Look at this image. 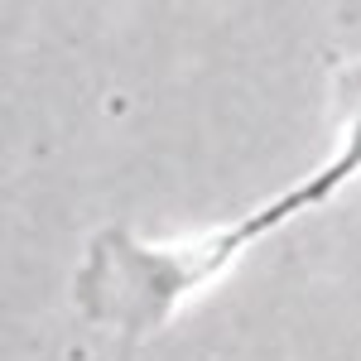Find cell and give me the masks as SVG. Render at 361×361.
<instances>
[{"label":"cell","mask_w":361,"mask_h":361,"mask_svg":"<svg viewBox=\"0 0 361 361\" xmlns=\"http://www.w3.org/2000/svg\"><path fill=\"white\" fill-rule=\"evenodd\" d=\"M246 246L250 236L241 231V222L173 246H145L130 231H102L87 246L73 294L92 323L116 328L126 347H135L140 337L164 328L169 313L207 279L222 275Z\"/></svg>","instance_id":"obj_1"},{"label":"cell","mask_w":361,"mask_h":361,"mask_svg":"<svg viewBox=\"0 0 361 361\" xmlns=\"http://www.w3.org/2000/svg\"><path fill=\"white\" fill-rule=\"evenodd\" d=\"M337 130H342V145H337V154L318 169L313 178H304L299 188L270 197L265 207L250 212V222L260 226V231H275L279 222H289V217H299L308 207L337 197L361 173V58L337 73Z\"/></svg>","instance_id":"obj_2"}]
</instances>
